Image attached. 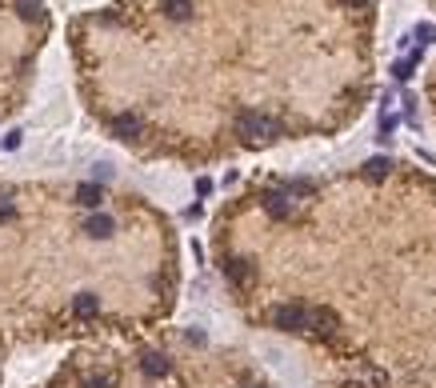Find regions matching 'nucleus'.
Wrapping results in <instances>:
<instances>
[{
	"mask_svg": "<svg viewBox=\"0 0 436 388\" xmlns=\"http://www.w3.org/2000/svg\"><path fill=\"white\" fill-rule=\"evenodd\" d=\"M236 132H241L244 140H276L280 136V124H276L273 116L257 113V108H244V113H236Z\"/></svg>",
	"mask_w": 436,
	"mask_h": 388,
	"instance_id": "obj_1",
	"label": "nucleus"
},
{
	"mask_svg": "<svg viewBox=\"0 0 436 388\" xmlns=\"http://www.w3.org/2000/svg\"><path fill=\"white\" fill-rule=\"evenodd\" d=\"M273 324L280 332H308V308L305 305H276Z\"/></svg>",
	"mask_w": 436,
	"mask_h": 388,
	"instance_id": "obj_2",
	"label": "nucleus"
},
{
	"mask_svg": "<svg viewBox=\"0 0 436 388\" xmlns=\"http://www.w3.org/2000/svg\"><path fill=\"white\" fill-rule=\"evenodd\" d=\"M308 332L332 337V332H337V312H332V308H308Z\"/></svg>",
	"mask_w": 436,
	"mask_h": 388,
	"instance_id": "obj_3",
	"label": "nucleus"
},
{
	"mask_svg": "<svg viewBox=\"0 0 436 388\" xmlns=\"http://www.w3.org/2000/svg\"><path fill=\"white\" fill-rule=\"evenodd\" d=\"M264 212L276 216V220H289L292 212H296V200H292V193H268L264 196Z\"/></svg>",
	"mask_w": 436,
	"mask_h": 388,
	"instance_id": "obj_4",
	"label": "nucleus"
},
{
	"mask_svg": "<svg viewBox=\"0 0 436 388\" xmlns=\"http://www.w3.org/2000/svg\"><path fill=\"white\" fill-rule=\"evenodd\" d=\"M225 276L232 280V284H241V289L244 284H252V260H241V257L225 260Z\"/></svg>",
	"mask_w": 436,
	"mask_h": 388,
	"instance_id": "obj_5",
	"label": "nucleus"
},
{
	"mask_svg": "<svg viewBox=\"0 0 436 388\" xmlns=\"http://www.w3.org/2000/svg\"><path fill=\"white\" fill-rule=\"evenodd\" d=\"M140 116H132V113H120V116H113V132L120 136V140H132V136H140Z\"/></svg>",
	"mask_w": 436,
	"mask_h": 388,
	"instance_id": "obj_6",
	"label": "nucleus"
},
{
	"mask_svg": "<svg viewBox=\"0 0 436 388\" xmlns=\"http://www.w3.org/2000/svg\"><path fill=\"white\" fill-rule=\"evenodd\" d=\"M113 216H108V212H92V216H88V220H84V232H88V236H97V241H104V236H113Z\"/></svg>",
	"mask_w": 436,
	"mask_h": 388,
	"instance_id": "obj_7",
	"label": "nucleus"
},
{
	"mask_svg": "<svg viewBox=\"0 0 436 388\" xmlns=\"http://www.w3.org/2000/svg\"><path fill=\"white\" fill-rule=\"evenodd\" d=\"M140 369H145V376H152V380H161V376H168V356L164 353H148L145 360H140Z\"/></svg>",
	"mask_w": 436,
	"mask_h": 388,
	"instance_id": "obj_8",
	"label": "nucleus"
},
{
	"mask_svg": "<svg viewBox=\"0 0 436 388\" xmlns=\"http://www.w3.org/2000/svg\"><path fill=\"white\" fill-rule=\"evenodd\" d=\"M100 312V300L92 296V292H81L76 300H72V316H81V321H92Z\"/></svg>",
	"mask_w": 436,
	"mask_h": 388,
	"instance_id": "obj_9",
	"label": "nucleus"
},
{
	"mask_svg": "<svg viewBox=\"0 0 436 388\" xmlns=\"http://www.w3.org/2000/svg\"><path fill=\"white\" fill-rule=\"evenodd\" d=\"M100 200H104L100 184H81L76 188V204H84V209H100Z\"/></svg>",
	"mask_w": 436,
	"mask_h": 388,
	"instance_id": "obj_10",
	"label": "nucleus"
},
{
	"mask_svg": "<svg viewBox=\"0 0 436 388\" xmlns=\"http://www.w3.org/2000/svg\"><path fill=\"white\" fill-rule=\"evenodd\" d=\"M164 17L188 20V17H193V0H164Z\"/></svg>",
	"mask_w": 436,
	"mask_h": 388,
	"instance_id": "obj_11",
	"label": "nucleus"
},
{
	"mask_svg": "<svg viewBox=\"0 0 436 388\" xmlns=\"http://www.w3.org/2000/svg\"><path fill=\"white\" fill-rule=\"evenodd\" d=\"M388 168H392V161H385V156H372V161H364V177L380 180V177H388Z\"/></svg>",
	"mask_w": 436,
	"mask_h": 388,
	"instance_id": "obj_12",
	"label": "nucleus"
},
{
	"mask_svg": "<svg viewBox=\"0 0 436 388\" xmlns=\"http://www.w3.org/2000/svg\"><path fill=\"white\" fill-rule=\"evenodd\" d=\"M84 388H113V376H84Z\"/></svg>",
	"mask_w": 436,
	"mask_h": 388,
	"instance_id": "obj_13",
	"label": "nucleus"
},
{
	"mask_svg": "<svg viewBox=\"0 0 436 388\" xmlns=\"http://www.w3.org/2000/svg\"><path fill=\"white\" fill-rule=\"evenodd\" d=\"M36 13H40V0H20V17H29V20H33Z\"/></svg>",
	"mask_w": 436,
	"mask_h": 388,
	"instance_id": "obj_14",
	"label": "nucleus"
},
{
	"mask_svg": "<svg viewBox=\"0 0 436 388\" xmlns=\"http://www.w3.org/2000/svg\"><path fill=\"white\" fill-rule=\"evenodd\" d=\"M417 40H420V45L436 40V24H420V29H417Z\"/></svg>",
	"mask_w": 436,
	"mask_h": 388,
	"instance_id": "obj_15",
	"label": "nucleus"
},
{
	"mask_svg": "<svg viewBox=\"0 0 436 388\" xmlns=\"http://www.w3.org/2000/svg\"><path fill=\"white\" fill-rule=\"evenodd\" d=\"M392 72H396V81H408V76H412V60H401V65H392Z\"/></svg>",
	"mask_w": 436,
	"mask_h": 388,
	"instance_id": "obj_16",
	"label": "nucleus"
},
{
	"mask_svg": "<svg viewBox=\"0 0 436 388\" xmlns=\"http://www.w3.org/2000/svg\"><path fill=\"white\" fill-rule=\"evenodd\" d=\"M4 216H13V200L0 193V220H4Z\"/></svg>",
	"mask_w": 436,
	"mask_h": 388,
	"instance_id": "obj_17",
	"label": "nucleus"
},
{
	"mask_svg": "<svg viewBox=\"0 0 436 388\" xmlns=\"http://www.w3.org/2000/svg\"><path fill=\"white\" fill-rule=\"evenodd\" d=\"M196 193L209 196V193H212V180H209V177H200V180H196Z\"/></svg>",
	"mask_w": 436,
	"mask_h": 388,
	"instance_id": "obj_18",
	"label": "nucleus"
},
{
	"mask_svg": "<svg viewBox=\"0 0 436 388\" xmlns=\"http://www.w3.org/2000/svg\"><path fill=\"white\" fill-rule=\"evenodd\" d=\"M340 4H348V8H356V4H364V0H340Z\"/></svg>",
	"mask_w": 436,
	"mask_h": 388,
	"instance_id": "obj_19",
	"label": "nucleus"
},
{
	"mask_svg": "<svg viewBox=\"0 0 436 388\" xmlns=\"http://www.w3.org/2000/svg\"><path fill=\"white\" fill-rule=\"evenodd\" d=\"M252 388H257V385H252Z\"/></svg>",
	"mask_w": 436,
	"mask_h": 388,
	"instance_id": "obj_20",
	"label": "nucleus"
}]
</instances>
